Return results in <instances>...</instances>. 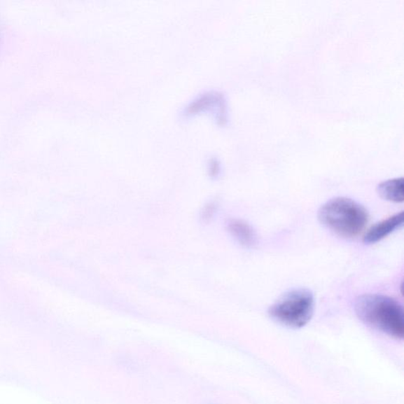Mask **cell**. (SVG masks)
Listing matches in <instances>:
<instances>
[{"instance_id":"cell-1","label":"cell","mask_w":404,"mask_h":404,"mask_svg":"<svg viewBox=\"0 0 404 404\" xmlns=\"http://www.w3.org/2000/svg\"><path fill=\"white\" fill-rule=\"evenodd\" d=\"M355 310L365 324L391 337L403 339V309L393 298L379 294L363 295L357 298Z\"/></svg>"},{"instance_id":"cell-2","label":"cell","mask_w":404,"mask_h":404,"mask_svg":"<svg viewBox=\"0 0 404 404\" xmlns=\"http://www.w3.org/2000/svg\"><path fill=\"white\" fill-rule=\"evenodd\" d=\"M321 225L341 237L355 238L368 223V210L351 198L338 197L322 204L319 210Z\"/></svg>"},{"instance_id":"cell-3","label":"cell","mask_w":404,"mask_h":404,"mask_svg":"<svg viewBox=\"0 0 404 404\" xmlns=\"http://www.w3.org/2000/svg\"><path fill=\"white\" fill-rule=\"evenodd\" d=\"M314 296L307 288L286 292L269 309V315L279 324L291 328H301L312 319Z\"/></svg>"},{"instance_id":"cell-4","label":"cell","mask_w":404,"mask_h":404,"mask_svg":"<svg viewBox=\"0 0 404 404\" xmlns=\"http://www.w3.org/2000/svg\"><path fill=\"white\" fill-rule=\"evenodd\" d=\"M403 225V212L398 213L372 226L365 233L363 241L365 244H375L386 238L390 234Z\"/></svg>"},{"instance_id":"cell-5","label":"cell","mask_w":404,"mask_h":404,"mask_svg":"<svg viewBox=\"0 0 404 404\" xmlns=\"http://www.w3.org/2000/svg\"><path fill=\"white\" fill-rule=\"evenodd\" d=\"M228 230L242 246L252 247L256 244L257 235L246 221L238 219L230 220L228 222Z\"/></svg>"},{"instance_id":"cell-6","label":"cell","mask_w":404,"mask_h":404,"mask_svg":"<svg viewBox=\"0 0 404 404\" xmlns=\"http://www.w3.org/2000/svg\"><path fill=\"white\" fill-rule=\"evenodd\" d=\"M403 178H396L386 180L379 184L377 192L379 196L385 201L402 203L404 200Z\"/></svg>"},{"instance_id":"cell-7","label":"cell","mask_w":404,"mask_h":404,"mask_svg":"<svg viewBox=\"0 0 404 404\" xmlns=\"http://www.w3.org/2000/svg\"><path fill=\"white\" fill-rule=\"evenodd\" d=\"M217 209V204L215 202L208 203L206 207H204L202 212V219L204 222H208L213 218L216 214Z\"/></svg>"}]
</instances>
